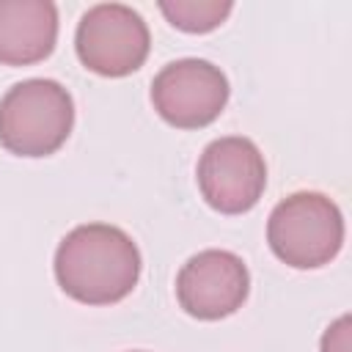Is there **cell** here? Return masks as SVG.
<instances>
[{
	"instance_id": "obj_1",
	"label": "cell",
	"mask_w": 352,
	"mask_h": 352,
	"mask_svg": "<svg viewBox=\"0 0 352 352\" xmlns=\"http://www.w3.org/2000/svg\"><path fill=\"white\" fill-rule=\"evenodd\" d=\"M140 250L132 236L110 223L72 228L55 250L58 286L82 305H113L140 278Z\"/></svg>"
},
{
	"instance_id": "obj_2",
	"label": "cell",
	"mask_w": 352,
	"mask_h": 352,
	"mask_svg": "<svg viewBox=\"0 0 352 352\" xmlns=\"http://www.w3.org/2000/svg\"><path fill=\"white\" fill-rule=\"evenodd\" d=\"M72 126L74 99L58 80H22L0 99V146L16 157L55 154Z\"/></svg>"
},
{
	"instance_id": "obj_3",
	"label": "cell",
	"mask_w": 352,
	"mask_h": 352,
	"mask_svg": "<svg viewBox=\"0 0 352 352\" xmlns=\"http://www.w3.org/2000/svg\"><path fill=\"white\" fill-rule=\"evenodd\" d=\"M267 242L272 253L294 270L324 267L344 245V214L338 204L322 192H292L270 212Z\"/></svg>"
},
{
	"instance_id": "obj_4",
	"label": "cell",
	"mask_w": 352,
	"mask_h": 352,
	"mask_svg": "<svg viewBox=\"0 0 352 352\" xmlns=\"http://www.w3.org/2000/svg\"><path fill=\"white\" fill-rule=\"evenodd\" d=\"M74 47L80 63L94 74L126 77L148 58L151 33L132 6L96 3L80 16Z\"/></svg>"
},
{
	"instance_id": "obj_5",
	"label": "cell",
	"mask_w": 352,
	"mask_h": 352,
	"mask_svg": "<svg viewBox=\"0 0 352 352\" xmlns=\"http://www.w3.org/2000/svg\"><path fill=\"white\" fill-rule=\"evenodd\" d=\"M204 201L220 214L250 212L267 187V162L258 146L242 135L212 140L195 168Z\"/></svg>"
},
{
	"instance_id": "obj_6",
	"label": "cell",
	"mask_w": 352,
	"mask_h": 352,
	"mask_svg": "<svg viewBox=\"0 0 352 352\" xmlns=\"http://www.w3.org/2000/svg\"><path fill=\"white\" fill-rule=\"evenodd\" d=\"M228 77L204 58H182L151 80V104L176 129L209 126L228 102Z\"/></svg>"
},
{
	"instance_id": "obj_7",
	"label": "cell",
	"mask_w": 352,
	"mask_h": 352,
	"mask_svg": "<svg viewBox=\"0 0 352 352\" xmlns=\"http://www.w3.org/2000/svg\"><path fill=\"white\" fill-rule=\"evenodd\" d=\"M250 292V272L245 261L220 248L190 256L176 275L179 305L204 322H217L242 308Z\"/></svg>"
},
{
	"instance_id": "obj_8",
	"label": "cell",
	"mask_w": 352,
	"mask_h": 352,
	"mask_svg": "<svg viewBox=\"0 0 352 352\" xmlns=\"http://www.w3.org/2000/svg\"><path fill=\"white\" fill-rule=\"evenodd\" d=\"M58 41V8L50 0H0V63L30 66Z\"/></svg>"
},
{
	"instance_id": "obj_9",
	"label": "cell",
	"mask_w": 352,
	"mask_h": 352,
	"mask_svg": "<svg viewBox=\"0 0 352 352\" xmlns=\"http://www.w3.org/2000/svg\"><path fill=\"white\" fill-rule=\"evenodd\" d=\"M228 0H160L165 19L184 33H209L231 14Z\"/></svg>"
},
{
	"instance_id": "obj_10",
	"label": "cell",
	"mask_w": 352,
	"mask_h": 352,
	"mask_svg": "<svg viewBox=\"0 0 352 352\" xmlns=\"http://www.w3.org/2000/svg\"><path fill=\"white\" fill-rule=\"evenodd\" d=\"M322 352H349V316H341L322 336Z\"/></svg>"
}]
</instances>
